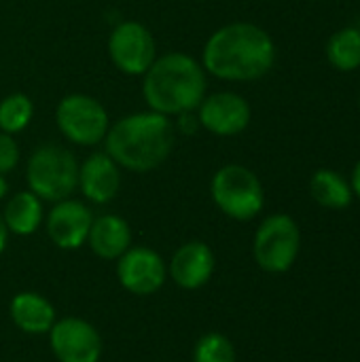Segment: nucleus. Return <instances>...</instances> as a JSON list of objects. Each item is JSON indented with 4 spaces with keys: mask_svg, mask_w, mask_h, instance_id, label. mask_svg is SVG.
Here are the masks:
<instances>
[{
    "mask_svg": "<svg viewBox=\"0 0 360 362\" xmlns=\"http://www.w3.org/2000/svg\"><path fill=\"white\" fill-rule=\"evenodd\" d=\"M87 244L95 257L104 261H117L132 246V229L125 218L117 214L93 216Z\"/></svg>",
    "mask_w": 360,
    "mask_h": 362,
    "instance_id": "obj_15",
    "label": "nucleus"
},
{
    "mask_svg": "<svg viewBox=\"0 0 360 362\" xmlns=\"http://www.w3.org/2000/svg\"><path fill=\"white\" fill-rule=\"evenodd\" d=\"M2 221L8 233L21 238L32 235L42 223V202L32 191H19L6 202L2 210Z\"/></svg>",
    "mask_w": 360,
    "mask_h": 362,
    "instance_id": "obj_17",
    "label": "nucleus"
},
{
    "mask_svg": "<svg viewBox=\"0 0 360 362\" xmlns=\"http://www.w3.org/2000/svg\"><path fill=\"white\" fill-rule=\"evenodd\" d=\"M25 180L40 202L57 204L79 189V161L59 144H42L28 159Z\"/></svg>",
    "mask_w": 360,
    "mask_h": 362,
    "instance_id": "obj_4",
    "label": "nucleus"
},
{
    "mask_svg": "<svg viewBox=\"0 0 360 362\" xmlns=\"http://www.w3.org/2000/svg\"><path fill=\"white\" fill-rule=\"evenodd\" d=\"M193 362H238V354L225 335L206 333L193 348Z\"/></svg>",
    "mask_w": 360,
    "mask_h": 362,
    "instance_id": "obj_21",
    "label": "nucleus"
},
{
    "mask_svg": "<svg viewBox=\"0 0 360 362\" xmlns=\"http://www.w3.org/2000/svg\"><path fill=\"white\" fill-rule=\"evenodd\" d=\"M327 59L339 72H354L360 68V30L342 28L327 42Z\"/></svg>",
    "mask_w": 360,
    "mask_h": 362,
    "instance_id": "obj_19",
    "label": "nucleus"
},
{
    "mask_svg": "<svg viewBox=\"0 0 360 362\" xmlns=\"http://www.w3.org/2000/svg\"><path fill=\"white\" fill-rule=\"evenodd\" d=\"M49 344L59 362H100L104 344L93 325L81 318H62L51 327Z\"/></svg>",
    "mask_w": 360,
    "mask_h": 362,
    "instance_id": "obj_10",
    "label": "nucleus"
},
{
    "mask_svg": "<svg viewBox=\"0 0 360 362\" xmlns=\"http://www.w3.org/2000/svg\"><path fill=\"white\" fill-rule=\"evenodd\" d=\"M301 248V231L293 216L269 214L255 233L252 255L257 265L267 274L289 272Z\"/></svg>",
    "mask_w": 360,
    "mask_h": 362,
    "instance_id": "obj_6",
    "label": "nucleus"
},
{
    "mask_svg": "<svg viewBox=\"0 0 360 362\" xmlns=\"http://www.w3.org/2000/svg\"><path fill=\"white\" fill-rule=\"evenodd\" d=\"M350 187H352V191H354V195L360 197V159L356 161V165H354V170H352V178H350Z\"/></svg>",
    "mask_w": 360,
    "mask_h": 362,
    "instance_id": "obj_23",
    "label": "nucleus"
},
{
    "mask_svg": "<svg viewBox=\"0 0 360 362\" xmlns=\"http://www.w3.org/2000/svg\"><path fill=\"white\" fill-rule=\"evenodd\" d=\"M359 106H360V93H359Z\"/></svg>",
    "mask_w": 360,
    "mask_h": 362,
    "instance_id": "obj_26",
    "label": "nucleus"
},
{
    "mask_svg": "<svg viewBox=\"0 0 360 362\" xmlns=\"http://www.w3.org/2000/svg\"><path fill=\"white\" fill-rule=\"evenodd\" d=\"M6 191H8V182H6V178H4V176L0 174V199H2L4 195H6Z\"/></svg>",
    "mask_w": 360,
    "mask_h": 362,
    "instance_id": "obj_25",
    "label": "nucleus"
},
{
    "mask_svg": "<svg viewBox=\"0 0 360 362\" xmlns=\"http://www.w3.org/2000/svg\"><path fill=\"white\" fill-rule=\"evenodd\" d=\"M93 214L87 204L79 199H62L49 210L45 225L51 242L62 250H76L87 242Z\"/></svg>",
    "mask_w": 360,
    "mask_h": 362,
    "instance_id": "obj_12",
    "label": "nucleus"
},
{
    "mask_svg": "<svg viewBox=\"0 0 360 362\" xmlns=\"http://www.w3.org/2000/svg\"><path fill=\"white\" fill-rule=\"evenodd\" d=\"M210 195L225 216L242 223L252 221L265 204V191L259 176L240 163H227L214 172Z\"/></svg>",
    "mask_w": 360,
    "mask_h": 362,
    "instance_id": "obj_5",
    "label": "nucleus"
},
{
    "mask_svg": "<svg viewBox=\"0 0 360 362\" xmlns=\"http://www.w3.org/2000/svg\"><path fill=\"white\" fill-rule=\"evenodd\" d=\"M11 320L28 335H45L57 320L55 308L38 293H17L8 305Z\"/></svg>",
    "mask_w": 360,
    "mask_h": 362,
    "instance_id": "obj_16",
    "label": "nucleus"
},
{
    "mask_svg": "<svg viewBox=\"0 0 360 362\" xmlns=\"http://www.w3.org/2000/svg\"><path fill=\"white\" fill-rule=\"evenodd\" d=\"M19 163V142L15 136L0 132V174H8Z\"/></svg>",
    "mask_w": 360,
    "mask_h": 362,
    "instance_id": "obj_22",
    "label": "nucleus"
},
{
    "mask_svg": "<svg viewBox=\"0 0 360 362\" xmlns=\"http://www.w3.org/2000/svg\"><path fill=\"white\" fill-rule=\"evenodd\" d=\"M6 242H8V229H6V225H4V221H2V212H0V255H2L4 248H6Z\"/></svg>",
    "mask_w": 360,
    "mask_h": 362,
    "instance_id": "obj_24",
    "label": "nucleus"
},
{
    "mask_svg": "<svg viewBox=\"0 0 360 362\" xmlns=\"http://www.w3.org/2000/svg\"><path fill=\"white\" fill-rule=\"evenodd\" d=\"M310 195L312 199L329 210H344L352 204L354 191L350 180H346L339 172L333 170H318L310 180Z\"/></svg>",
    "mask_w": 360,
    "mask_h": 362,
    "instance_id": "obj_18",
    "label": "nucleus"
},
{
    "mask_svg": "<svg viewBox=\"0 0 360 362\" xmlns=\"http://www.w3.org/2000/svg\"><path fill=\"white\" fill-rule=\"evenodd\" d=\"M108 55L127 76H142L157 59V42L140 21H121L108 36Z\"/></svg>",
    "mask_w": 360,
    "mask_h": 362,
    "instance_id": "obj_8",
    "label": "nucleus"
},
{
    "mask_svg": "<svg viewBox=\"0 0 360 362\" xmlns=\"http://www.w3.org/2000/svg\"><path fill=\"white\" fill-rule=\"evenodd\" d=\"M55 123L62 136L79 146H95L104 142L110 127L104 104L87 93L64 95L55 108Z\"/></svg>",
    "mask_w": 360,
    "mask_h": 362,
    "instance_id": "obj_7",
    "label": "nucleus"
},
{
    "mask_svg": "<svg viewBox=\"0 0 360 362\" xmlns=\"http://www.w3.org/2000/svg\"><path fill=\"white\" fill-rule=\"evenodd\" d=\"M34 117V102L25 93H11L0 102V132L19 134Z\"/></svg>",
    "mask_w": 360,
    "mask_h": 362,
    "instance_id": "obj_20",
    "label": "nucleus"
},
{
    "mask_svg": "<svg viewBox=\"0 0 360 362\" xmlns=\"http://www.w3.org/2000/svg\"><path fill=\"white\" fill-rule=\"evenodd\" d=\"M276 64V45L267 30L250 21H233L216 32L204 45L202 66L221 81H257Z\"/></svg>",
    "mask_w": 360,
    "mask_h": 362,
    "instance_id": "obj_1",
    "label": "nucleus"
},
{
    "mask_svg": "<svg viewBox=\"0 0 360 362\" xmlns=\"http://www.w3.org/2000/svg\"><path fill=\"white\" fill-rule=\"evenodd\" d=\"M250 119L252 110L248 100L236 91H219L206 95L197 106L199 127L219 138L240 136L250 125Z\"/></svg>",
    "mask_w": 360,
    "mask_h": 362,
    "instance_id": "obj_9",
    "label": "nucleus"
},
{
    "mask_svg": "<svg viewBox=\"0 0 360 362\" xmlns=\"http://www.w3.org/2000/svg\"><path fill=\"white\" fill-rule=\"evenodd\" d=\"M142 76V98L153 112L180 117L197 110L206 98L208 81L204 66L182 51L157 57Z\"/></svg>",
    "mask_w": 360,
    "mask_h": 362,
    "instance_id": "obj_3",
    "label": "nucleus"
},
{
    "mask_svg": "<svg viewBox=\"0 0 360 362\" xmlns=\"http://www.w3.org/2000/svg\"><path fill=\"white\" fill-rule=\"evenodd\" d=\"M79 191L91 204H108L121 191V168L104 153H91L79 165Z\"/></svg>",
    "mask_w": 360,
    "mask_h": 362,
    "instance_id": "obj_13",
    "label": "nucleus"
},
{
    "mask_svg": "<svg viewBox=\"0 0 360 362\" xmlns=\"http://www.w3.org/2000/svg\"><path fill=\"white\" fill-rule=\"evenodd\" d=\"M176 142V129L170 117L144 110L134 112L108 127L104 138L106 153L119 168L146 174L157 170L170 155Z\"/></svg>",
    "mask_w": 360,
    "mask_h": 362,
    "instance_id": "obj_2",
    "label": "nucleus"
},
{
    "mask_svg": "<svg viewBox=\"0 0 360 362\" xmlns=\"http://www.w3.org/2000/svg\"><path fill=\"white\" fill-rule=\"evenodd\" d=\"M214 252L206 242L193 240L182 244L168 267L170 278L174 280L176 286L185 288V291H197L202 286H206L214 274Z\"/></svg>",
    "mask_w": 360,
    "mask_h": 362,
    "instance_id": "obj_14",
    "label": "nucleus"
},
{
    "mask_svg": "<svg viewBox=\"0 0 360 362\" xmlns=\"http://www.w3.org/2000/svg\"><path fill=\"white\" fill-rule=\"evenodd\" d=\"M117 278L121 286L138 297L157 293L168 278L166 261L149 246H129L117 259Z\"/></svg>",
    "mask_w": 360,
    "mask_h": 362,
    "instance_id": "obj_11",
    "label": "nucleus"
}]
</instances>
